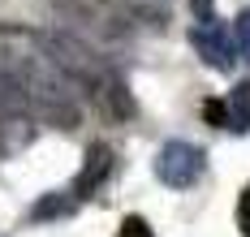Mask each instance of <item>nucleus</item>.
<instances>
[{"instance_id": "f257e3e1", "label": "nucleus", "mask_w": 250, "mask_h": 237, "mask_svg": "<svg viewBox=\"0 0 250 237\" xmlns=\"http://www.w3.org/2000/svg\"><path fill=\"white\" fill-rule=\"evenodd\" d=\"M0 65L13 78V86H18V95H22L30 117H39L43 125H56V130H74L82 121L78 86L56 65V56L48 52L43 35L22 30V26H4L0 30Z\"/></svg>"}, {"instance_id": "f03ea898", "label": "nucleus", "mask_w": 250, "mask_h": 237, "mask_svg": "<svg viewBox=\"0 0 250 237\" xmlns=\"http://www.w3.org/2000/svg\"><path fill=\"white\" fill-rule=\"evenodd\" d=\"M43 43H48V52L56 56V65L74 78V86L82 95H91V99H100V91L117 78V74L104 65V56L95 52L82 35H74V30H52V35H43Z\"/></svg>"}, {"instance_id": "7ed1b4c3", "label": "nucleus", "mask_w": 250, "mask_h": 237, "mask_svg": "<svg viewBox=\"0 0 250 237\" xmlns=\"http://www.w3.org/2000/svg\"><path fill=\"white\" fill-rule=\"evenodd\" d=\"M203 164H207V156H203L194 142L173 138V142H164L155 151V177L168 185V190H190L203 177Z\"/></svg>"}, {"instance_id": "20e7f679", "label": "nucleus", "mask_w": 250, "mask_h": 237, "mask_svg": "<svg viewBox=\"0 0 250 237\" xmlns=\"http://www.w3.org/2000/svg\"><path fill=\"white\" fill-rule=\"evenodd\" d=\"M190 43L199 48V56L211 69H233V56H237V39L229 35V26L220 18H199L190 30Z\"/></svg>"}, {"instance_id": "39448f33", "label": "nucleus", "mask_w": 250, "mask_h": 237, "mask_svg": "<svg viewBox=\"0 0 250 237\" xmlns=\"http://www.w3.org/2000/svg\"><path fill=\"white\" fill-rule=\"evenodd\" d=\"M112 168H117V156H112V147H108V142H95V147L86 151V164H82V173H78L74 185H69V190L78 194V203H82V198H95V194L104 190V181L112 177Z\"/></svg>"}, {"instance_id": "423d86ee", "label": "nucleus", "mask_w": 250, "mask_h": 237, "mask_svg": "<svg viewBox=\"0 0 250 237\" xmlns=\"http://www.w3.org/2000/svg\"><path fill=\"white\" fill-rule=\"evenodd\" d=\"M18 125H26V104H22V95H18V86H13V78L0 65V134L18 130Z\"/></svg>"}, {"instance_id": "0eeeda50", "label": "nucleus", "mask_w": 250, "mask_h": 237, "mask_svg": "<svg viewBox=\"0 0 250 237\" xmlns=\"http://www.w3.org/2000/svg\"><path fill=\"white\" fill-rule=\"evenodd\" d=\"M225 130H233V134L250 130V82H237L225 95Z\"/></svg>"}, {"instance_id": "6e6552de", "label": "nucleus", "mask_w": 250, "mask_h": 237, "mask_svg": "<svg viewBox=\"0 0 250 237\" xmlns=\"http://www.w3.org/2000/svg\"><path fill=\"white\" fill-rule=\"evenodd\" d=\"M78 211V194L74 190H61V194H43L39 203H35V220H61V216H74Z\"/></svg>"}, {"instance_id": "1a4fd4ad", "label": "nucleus", "mask_w": 250, "mask_h": 237, "mask_svg": "<svg viewBox=\"0 0 250 237\" xmlns=\"http://www.w3.org/2000/svg\"><path fill=\"white\" fill-rule=\"evenodd\" d=\"M233 39H237V52H242V60H250V9H242V13H237Z\"/></svg>"}, {"instance_id": "9d476101", "label": "nucleus", "mask_w": 250, "mask_h": 237, "mask_svg": "<svg viewBox=\"0 0 250 237\" xmlns=\"http://www.w3.org/2000/svg\"><path fill=\"white\" fill-rule=\"evenodd\" d=\"M117 237H155V233H151V224L143 220V216H125L121 229H117Z\"/></svg>"}, {"instance_id": "9b49d317", "label": "nucleus", "mask_w": 250, "mask_h": 237, "mask_svg": "<svg viewBox=\"0 0 250 237\" xmlns=\"http://www.w3.org/2000/svg\"><path fill=\"white\" fill-rule=\"evenodd\" d=\"M237 229L250 237V185L242 190V198H237Z\"/></svg>"}, {"instance_id": "f8f14e48", "label": "nucleus", "mask_w": 250, "mask_h": 237, "mask_svg": "<svg viewBox=\"0 0 250 237\" xmlns=\"http://www.w3.org/2000/svg\"><path fill=\"white\" fill-rule=\"evenodd\" d=\"M203 117H207L211 125L225 130V99H207V104H203Z\"/></svg>"}, {"instance_id": "ddd939ff", "label": "nucleus", "mask_w": 250, "mask_h": 237, "mask_svg": "<svg viewBox=\"0 0 250 237\" xmlns=\"http://www.w3.org/2000/svg\"><path fill=\"white\" fill-rule=\"evenodd\" d=\"M211 4H216V0H194V18H216Z\"/></svg>"}]
</instances>
